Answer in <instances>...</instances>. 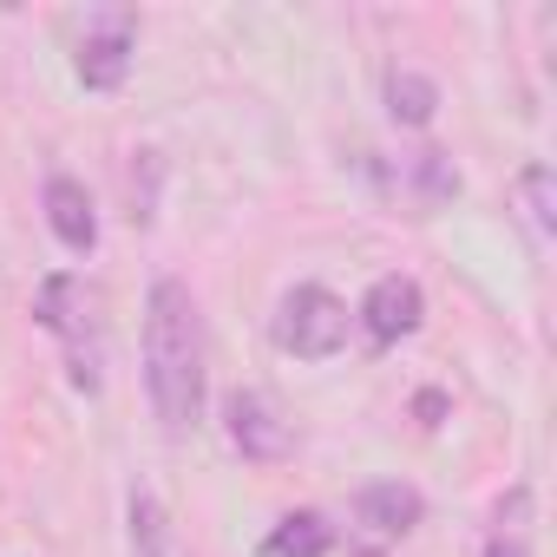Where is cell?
<instances>
[{"label":"cell","instance_id":"6da1fadb","mask_svg":"<svg viewBox=\"0 0 557 557\" xmlns=\"http://www.w3.org/2000/svg\"><path fill=\"white\" fill-rule=\"evenodd\" d=\"M203 387H210L203 309L177 275H158L145 296V394L164 433H190L203 420Z\"/></svg>","mask_w":557,"mask_h":557},{"label":"cell","instance_id":"7a4b0ae2","mask_svg":"<svg viewBox=\"0 0 557 557\" xmlns=\"http://www.w3.org/2000/svg\"><path fill=\"white\" fill-rule=\"evenodd\" d=\"M34 322L66 348L73 387L99 394V361H106V322H99V296L86 275H47L40 296H34Z\"/></svg>","mask_w":557,"mask_h":557},{"label":"cell","instance_id":"3957f363","mask_svg":"<svg viewBox=\"0 0 557 557\" xmlns=\"http://www.w3.org/2000/svg\"><path fill=\"white\" fill-rule=\"evenodd\" d=\"M348 322L355 315H348L342 296H329L322 283H296L283 302H275L269 335H275V348L296 355V361H335L348 348Z\"/></svg>","mask_w":557,"mask_h":557},{"label":"cell","instance_id":"277c9868","mask_svg":"<svg viewBox=\"0 0 557 557\" xmlns=\"http://www.w3.org/2000/svg\"><path fill=\"white\" fill-rule=\"evenodd\" d=\"M132 47H138V14H132V8H99V14H86L79 53H73L79 86H86V92H119L125 73H132Z\"/></svg>","mask_w":557,"mask_h":557},{"label":"cell","instance_id":"5b68a950","mask_svg":"<svg viewBox=\"0 0 557 557\" xmlns=\"http://www.w3.org/2000/svg\"><path fill=\"white\" fill-rule=\"evenodd\" d=\"M223 433H230V446H236L249 466H275V459L296 453V426L275 413V400L256 394V387H236V394L223 400Z\"/></svg>","mask_w":557,"mask_h":557},{"label":"cell","instance_id":"8992f818","mask_svg":"<svg viewBox=\"0 0 557 557\" xmlns=\"http://www.w3.org/2000/svg\"><path fill=\"white\" fill-rule=\"evenodd\" d=\"M420 322H426V296H420L413 275H381L361 296V329H368L374 348H394V342L420 335Z\"/></svg>","mask_w":557,"mask_h":557},{"label":"cell","instance_id":"52a82bcc","mask_svg":"<svg viewBox=\"0 0 557 557\" xmlns=\"http://www.w3.org/2000/svg\"><path fill=\"white\" fill-rule=\"evenodd\" d=\"M420 511H426V498H420L413 485H400V479H374V485L355 492V518H361L374 537H407V531L420 524Z\"/></svg>","mask_w":557,"mask_h":557},{"label":"cell","instance_id":"ba28073f","mask_svg":"<svg viewBox=\"0 0 557 557\" xmlns=\"http://www.w3.org/2000/svg\"><path fill=\"white\" fill-rule=\"evenodd\" d=\"M47 223L73 256H86L99 243V216H92V197L79 177H47Z\"/></svg>","mask_w":557,"mask_h":557},{"label":"cell","instance_id":"9c48e42d","mask_svg":"<svg viewBox=\"0 0 557 557\" xmlns=\"http://www.w3.org/2000/svg\"><path fill=\"white\" fill-rule=\"evenodd\" d=\"M400 197H407L413 210H440V203H453V197H459V171H453V158H446V151H413V158L400 164Z\"/></svg>","mask_w":557,"mask_h":557},{"label":"cell","instance_id":"30bf717a","mask_svg":"<svg viewBox=\"0 0 557 557\" xmlns=\"http://www.w3.org/2000/svg\"><path fill=\"white\" fill-rule=\"evenodd\" d=\"M335 550V524L322 511H289L275 518V531L256 544V557H329Z\"/></svg>","mask_w":557,"mask_h":557},{"label":"cell","instance_id":"8fae6325","mask_svg":"<svg viewBox=\"0 0 557 557\" xmlns=\"http://www.w3.org/2000/svg\"><path fill=\"white\" fill-rule=\"evenodd\" d=\"M132 557H190L184 537H177V524H171V511L151 492L132 498Z\"/></svg>","mask_w":557,"mask_h":557},{"label":"cell","instance_id":"7c38bea8","mask_svg":"<svg viewBox=\"0 0 557 557\" xmlns=\"http://www.w3.org/2000/svg\"><path fill=\"white\" fill-rule=\"evenodd\" d=\"M387 112H394V125H413V132H420V125H433V112H440V86H433L426 73H407V66H400V73L387 79Z\"/></svg>","mask_w":557,"mask_h":557},{"label":"cell","instance_id":"4fadbf2b","mask_svg":"<svg viewBox=\"0 0 557 557\" xmlns=\"http://www.w3.org/2000/svg\"><path fill=\"white\" fill-rule=\"evenodd\" d=\"M531 492L518 485L498 511H492V537H485V557H531Z\"/></svg>","mask_w":557,"mask_h":557},{"label":"cell","instance_id":"5bb4252c","mask_svg":"<svg viewBox=\"0 0 557 557\" xmlns=\"http://www.w3.org/2000/svg\"><path fill=\"white\" fill-rule=\"evenodd\" d=\"M518 197H524V216H531V230H537V236H550V230H557V197H550V164H531V171L518 177Z\"/></svg>","mask_w":557,"mask_h":557}]
</instances>
